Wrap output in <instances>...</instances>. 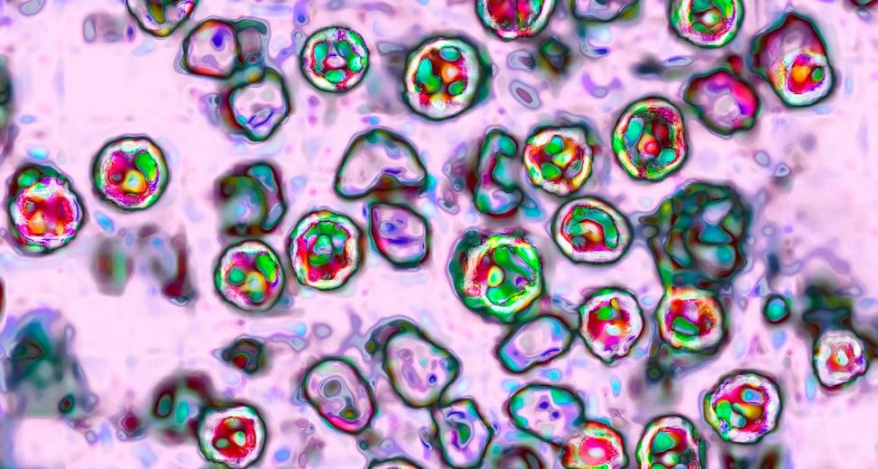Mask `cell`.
Instances as JSON below:
<instances>
[{
  "instance_id": "cell-1",
  "label": "cell",
  "mask_w": 878,
  "mask_h": 469,
  "mask_svg": "<svg viewBox=\"0 0 878 469\" xmlns=\"http://www.w3.org/2000/svg\"><path fill=\"white\" fill-rule=\"evenodd\" d=\"M454 291L488 322L513 324L545 291L539 248L521 228H467L448 261Z\"/></svg>"
},
{
  "instance_id": "cell-2",
  "label": "cell",
  "mask_w": 878,
  "mask_h": 469,
  "mask_svg": "<svg viewBox=\"0 0 878 469\" xmlns=\"http://www.w3.org/2000/svg\"><path fill=\"white\" fill-rule=\"evenodd\" d=\"M494 74L489 55L475 41L460 34H434L407 51L401 97L416 116L445 122L485 102Z\"/></svg>"
},
{
  "instance_id": "cell-3",
  "label": "cell",
  "mask_w": 878,
  "mask_h": 469,
  "mask_svg": "<svg viewBox=\"0 0 878 469\" xmlns=\"http://www.w3.org/2000/svg\"><path fill=\"white\" fill-rule=\"evenodd\" d=\"M4 238L19 255L54 254L78 237L88 220L71 179L51 163L27 161L6 182Z\"/></svg>"
},
{
  "instance_id": "cell-4",
  "label": "cell",
  "mask_w": 878,
  "mask_h": 469,
  "mask_svg": "<svg viewBox=\"0 0 878 469\" xmlns=\"http://www.w3.org/2000/svg\"><path fill=\"white\" fill-rule=\"evenodd\" d=\"M745 62L790 108L818 105L836 87V73L819 28L792 9L752 38Z\"/></svg>"
},
{
  "instance_id": "cell-5",
  "label": "cell",
  "mask_w": 878,
  "mask_h": 469,
  "mask_svg": "<svg viewBox=\"0 0 878 469\" xmlns=\"http://www.w3.org/2000/svg\"><path fill=\"white\" fill-rule=\"evenodd\" d=\"M435 179L413 144L402 134L374 127L356 135L335 175L333 189L345 201L411 203L429 198Z\"/></svg>"
},
{
  "instance_id": "cell-6",
  "label": "cell",
  "mask_w": 878,
  "mask_h": 469,
  "mask_svg": "<svg viewBox=\"0 0 878 469\" xmlns=\"http://www.w3.org/2000/svg\"><path fill=\"white\" fill-rule=\"evenodd\" d=\"M367 235L349 216L314 208L290 230L284 245L290 276L300 285L322 292L348 283L364 264Z\"/></svg>"
},
{
  "instance_id": "cell-7",
  "label": "cell",
  "mask_w": 878,
  "mask_h": 469,
  "mask_svg": "<svg viewBox=\"0 0 878 469\" xmlns=\"http://www.w3.org/2000/svg\"><path fill=\"white\" fill-rule=\"evenodd\" d=\"M619 166L633 179L659 182L677 171L688 155L682 111L670 99L648 96L626 106L611 133Z\"/></svg>"
},
{
  "instance_id": "cell-8",
  "label": "cell",
  "mask_w": 878,
  "mask_h": 469,
  "mask_svg": "<svg viewBox=\"0 0 878 469\" xmlns=\"http://www.w3.org/2000/svg\"><path fill=\"white\" fill-rule=\"evenodd\" d=\"M369 344L380 350L392 387L410 407L432 408L457 379L460 365L411 321L397 317L381 323Z\"/></svg>"
},
{
  "instance_id": "cell-9",
  "label": "cell",
  "mask_w": 878,
  "mask_h": 469,
  "mask_svg": "<svg viewBox=\"0 0 878 469\" xmlns=\"http://www.w3.org/2000/svg\"><path fill=\"white\" fill-rule=\"evenodd\" d=\"M89 179L100 203L134 214L159 202L169 186L171 170L164 151L155 141L130 134L102 145L92 159Z\"/></svg>"
},
{
  "instance_id": "cell-10",
  "label": "cell",
  "mask_w": 878,
  "mask_h": 469,
  "mask_svg": "<svg viewBox=\"0 0 878 469\" xmlns=\"http://www.w3.org/2000/svg\"><path fill=\"white\" fill-rule=\"evenodd\" d=\"M450 171L453 185L466 191L476 211L497 222L523 213L540 216L538 205L524 191L518 141L500 127L489 128L476 148L462 155Z\"/></svg>"
},
{
  "instance_id": "cell-11",
  "label": "cell",
  "mask_w": 878,
  "mask_h": 469,
  "mask_svg": "<svg viewBox=\"0 0 878 469\" xmlns=\"http://www.w3.org/2000/svg\"><path fill=\"white\" fill-rule=\"evenodd\" d=\"M212 199L223 246L273 234L288 212L282 172L272 161L237 164L214 182Z\"/></svg>"
},
{
  "instance_id": "cell-12",
  "label": "cell",
  "mask_w": 878,
  "mask_h": 469,
  "mask_svg": "<svg viewBox=\"0 0 878 469\" xmlns=\"http://www.w3.org/2000/svg\"><path fill=\"white\" fill-rule=\"evenodd\" d=\"M598 148L590 124L575 115H562L528 135L521 151L522 170L534 189L572 198L590 179Z\"/></svg>"
},
{
  "instance_id": "cell-13",
  "label": "cell",
  "mask_w": 878,
  "mask_h": 469,
  "mask_svg": "<svg viewBox=\"0 0 878 469\" xmlns=\"http://www.w3.org/2000/svg\"><path fill=\"white\" fill-rule=\"evenodd\" d=\"M288 273L272 245L262 238H248L224 246L213 279L218 297L235 310L273 316L286 313L293 305Z\"/></svg>"
},
{
  "instance_id": "cell-14",
  "label": "cell",
  "mask_w": 878,
  "mask_h": 469,
  "mask_svg": "<svg viewBox=\"0 0 878 469\" xmlns=\"http://www.w3.org/2000/svg\"><path fill=\"white\" fill-rule=\"evenodd\" d=\"M208 116L228 133L250 143L270 139L291 111L285 79L276 69L258 65L229 79L203 104Z\"/></svg>"
},
{
  "instance_id": "cell-15",
  "label": "cell",
  "mask_w": 878,
  "mask_h": 469,
  "mask_svg": "<svg viewBox=\"0 0 878 469\" xmlns=\"http://www.w3.org/2000/svg\"><path fill=\"white\" fill-rule=\"evenodd\" d=\"M555 245L575 263L609 265L630 249L634 229L630 220L606 200L595 196L571 198L550 224Z\"/></svg>"
},
{
  "instance_id": "cell-16",
  "label": "cell",
  "mask_w": 878,
  "mask_h": 469,
  "mask_svg": "<svg viewBox=\"0 0 878 469\" xmlns=\"http://www.w3.org/2000/svg\"><path fill=\"white\" fill-rule=\"evenodd\" d=\"M268 39V26L262 21L208 18L184 38L176 68L192 76L229 80L263 60Z\"/></svg>"
},
{
  "instance_id": "cell-17",
  "label": "cell",
  "mask_w": 878,
  "mask_h": 469,
  "mask_svg": "<svg viewBox=\"0 0 878 469\" xmlns=\"http://www.w3.org/2000/svg\"><path fill=\"white\" fill-rule=\"evenodd\" d=\"M300 396L332 428L358 435L371 425L376 405L373 391L347 359L327 357L303 375Z\"/></svg>"
},
{
  "instance_id": "cell-18",
  "label": "cell",
  "mask_w": 878,
  "mask_h": 469,
  "mask_svg": "<svg viewBox=\"0 0 878 469\" xmlns=\"http://www.w3.org/2000/svg\"><path fill=\"white\" fill-rule=\"evenodd\" d=\"M681 97L707 128L723 135L751 130L761 110L753 86L736 69L727 66L692 76Z\"/></svg>"
},
{
  "instance_id": "cell-19",
  "label": "cell",
  "mask_w": 878,
  "mask_h": 469,
  "mask_svg": "<svg viewBox=\"0 0 878 469\" xmlns=\"http://www.w3.org/2000/svg\"><path fill=\"white\" fill-rule=\"evenodd\" d=\"M578 313L579 336L590 353L606 364L629 355L645 327L636 297L622 288L597 290L580 304Z\"/></svg>"
},
{
  "instance_id": "cell-20",
  "label": "cell",
  "mask_w": 878,
  "mask_h": 469,
  "mask_svg": "<svg viewBox=\"0 0 878 469\" xmlns=\"http://www.w3.org/2000/svg\"><path fill=\"white\" fill-rule=\"evenodd\" d=\"M300 70L315 88L343 94L358 86L370 65V52L362 36L343 25L321 28L310 35L300 55Z\"/></svg>"
},
{
  "instance_id": "cell-21",
  "label": "cell",
  "mask_w": 878,
  "mask_h": 469,
  "mask_svg": "<svg viewBox=\"0 0 878 469\" xmlns=\"http://www.w3.org/2000/svg\"><path fill=\"white\" fill-rule=\"evenodd\" d=\"M197 437L208 461L226 468L243 469L262 457L267 430L257 409L233 402L210 406L199 422Z\"/></svg>"
},
{
  "instance_id": "cell-22",
  "label": "cell",
  "mask_w": 878,
  "mask_h": 469,
  "mask_svg": "<svg viewBox=\"0 0 878 469\" xmlns=\"http://www.w3.org/2000/svg\"><path fill=\"white\" fill-rule=\"evenodd\" d=\"M366 235L373 251L399 270H415L431 255L432 230L428 218L409 203L369 201L364 209Z\"/></svg>"
},
{
  "instance_id": "cell-23",
  "label": "cell",
  "mask_w": 878,
  "mask_h": 469,
  "mask_svg": "<svg viewBox=\"0 0 878 469\" xmlns=\"http://www.w3.org/2000/svg\"><path fill=\"white\" fill-rule=\"evenodd\" d=\"M735 376L729 380V390L720 383L707 394L704 402L705 413L722 410L707 419L711 422L722 417L714 428L728 439L748 442L770 431L776 421L780 399L775 388L764 378Z\"/></svg>"
},
{
  "instance_id": "cell-24",
  "label": "cell",
  "mask_w": 878,
  "mask_h": 469,
  "mask_svg": "<svg viewBox=\"0 0 878 469\" xmlns=\"http://www.w3.org/2000/svg\"><path fill=\"white\" fill-rule=\"evenodd\" d=\"M507 409L518 428L558 446L586 420L584 404L575 392L548 384L521 388L510 398Z\"/></svg>"
},
{
  "instance_id": "cell-25",
  "label": "cell",
  "mask_w": 878,
  "mask_h": 469,
  "mask_svg": "<svg viewBox=\"0 0 878 469\" xmlns=\"http://www.w3.org/2000/svg\"><path fill=\"white\" fill-rule=\"evenodd\" d=\"M710 299L698 290L666 286L655 309L660 339L673 350L701 352L715 340Z\"/></svg>"
},
{
  "instance_id": "cell-26",
  "label": "cell",
  "mask_w": 878,
  "mask_h": 469,
  "mask_svg": "<svg viewBox=\"0 0 878 469\" xmlns=\"http://www.w3.org/2000/svg\"><path fill=\"white\" fill-rule=\"evenodd\" d=\"M574 336L572 327L562 317L538 313L514 322L496 354L506 370L522 373L563 355Z\"/></svg>"
},
{
  "instance_id": "cell-27",
  "label": "cell",
  "mask_w": 878,
  "mask_h": 469,
  "mask_svg": "<svg viewBox=\"0 0 878 469\" xmlns=\"http://www.w3.org/2000/svg\"><path fill=\"white\" fill-rule=\"evenodd\" d=\"M431 417L442 458L454 468L481 464L494 430L469 398L436 404Z\"/></svg>"
},
{
  "instance_id": "cell-28",
  "label": "cell",
  "mask_w": 878,
  "mask_h": 469,
  "mask_svg": "<svg viewBox=\"0 0 878 469\" xmlns=\"http://www.w3.org/2000/svg\"><path fill=\"white\" fill-rule=\"evenodd\" d=\"M669 25L679 39L702 49L729 44L743 24L741 0H675L667 7Z\"/></svg>"
},
{
  "instance_id": "cell-29",
  "label": "cell",
  "mask_w": 878,
  "mask_h": 469,
  "mask_svg": "<svg viewBox=\"0 0 878 469\" xmlns=\"http://www.w3.org/2000/svg\"><path fill=\"white\" fill-rule=\"evenodd\" d=\"M703 444L693 426L678 415H664L645 428L636 448L641 469L701 468Z\"/></svg>"
},
{
  "instance_id": "cell-30",
  "label": "cell",
  "mask_w": 878,
  "mask_h": 469,
  "mask_svg": "<svg viewBox=\"0 0 878 469\" xmlns=\"http://www.w3.org/2000/svg\"><path fill=\"white\" fill-rule=\"evenodd\" d=\"M557 1H476V14L483 27L504 41L530 40L548 25Z\"/></svg>"
},
{
  "instance_id": "cell-31",
  "label": "cell",
  "mask_w": 878,
  "mask_h": 469,
  "mask_svg": "<svg viewBox=\"0 0 878 469\" xmlns=\"http://www.w3.org/2000/svg\"><path fill=\"white\" fill-rule=\"evenodd\" d=\"M561 447L565 468L623 469L629 463L622 435L597 420H585Z\"/></svg>"
},
{
  "instance_id": "cell-32",
  "label": "cell",
  "mask_w": 878,
  "mask_h": 469,
  "mask_svg": "<svg viewBox=\"0 0 878 469\" xmlns=\"http://www.w3.org/2000/svg\"><path fill=\"white\" fill-rule=\"evenodd\" d=\"M198 1H125L128 14L144 32L165 38L180 28L194 12Z\"/></svg>"
},
{
  "instance_id": "cell-33",
  "label": "cell",
  "mask_w": 878,
  "mask_h": 469,
  "mask_svg": "<svg viewBox=\"0 0 878 469\" xmlns=\"http://www.w3.org/2000/svg\"><path fill=\"white\" fill-rule=\"evenodd\" d=\"M571 12L576 19L589 22L629 20L639 13L638 1H573Z\"/></svg>"
}]
</instances>
